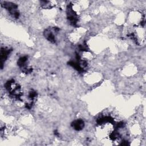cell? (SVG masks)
Wrapping results in <instances>:
<instances>
[{"mask_svg":"<svg viewBox=\"0 0 146 146\" xmlns=\"http://www.w3.org/2000/svg\"><path fill=\"white\" fill-rule=\"evenodd\" d=\"M114 125L108 121L101 122L96 128L95 133L97 137L100 140H107L113 133Z\"/></svg>","mask_w":146,"mask_h":146,"instance_id":"6da1fadb","label":"cell"},{"mask_svg":"<svg viewBox=\"0 0 146 146\" xmlns=\"http://www.w3.org/2000/svg\"><path fill=\"white\" fill-rule=\"evenodd\" d=\"M144 18V15L142 12L136 10L130 11L127 17L128 22L132 27L142 25L141 23L143 22Z\"/></svg>","mask_w":146,"mask_h":146,"instance_id":"7a4b0ae2","label":"cell"},{"mask_svg":"<svg viewBox=\"0 0 146 146\" xmlns=\"http://www.w3.org/2000/svg\"><path fill=\"white\" fill-rule=\"evenodd\" d=\"M86 29L83 27H76L68 34V40L73 43H77L86 35Z\"/></svg>","mask_w":146,"mask_h":146,"instance_id":"3957f363","label":"cell"},{"mask_svg":"<svg viewBox=\"0 0 146 146\" xmlns=\"http://www.w3.org/2000/svg\"><path fill=\"white\" fill-rule=\"evenodd\" d=\"M102 75L99 72H92L86 74V81L89 84H94L100 80Z\"/></svg>","mask_w":146,"mask_h":146,"instance_id":"277c9868","label":"cell"},{"mask_svg":"<svg viewBox=\"0 0 146 146\" xmlns=\"http://www.w3.org/2000/svg\"><path fill=\"white\" fill-rule=\"evenodd\" d=\"M129 128H130L131 133L133 135L136 136L141 133V129L138 123H136V121H133L131 123Z\"/></svg>","mask_w":146,"mask_h":146,"instance_id":"5b68a950","label":"cell"},{"mask_svg":"<svg viewBox=\"0 0 146 146\" xmlns=\"http://www.w3.org/2000/svg\"><path fill=\"white\" fill-rule=\"evenodd\" d=\"M124 74L127 76H131L135 74L136 71H137L136 68L132 64L127 65L124 68Z\"/></svg>","mask_w":146,"mask_h":146,"instance_id":"8992f818","label":"cell"},{"mask_svg":"<svg viewBox=\"0 0 146 146\" xmlns=\"http://www.w3.org/2000/svg\"><path fill=\"white\" fill-rule=\"evenodd\" d=\"M94 58V55L88 51H83L81 54V59L86 62L92 60Z\"/></svg>","mask_w":146,"mask_h":146,"instance_id":"52a82bcc","label":"cell"}]
</instances>
